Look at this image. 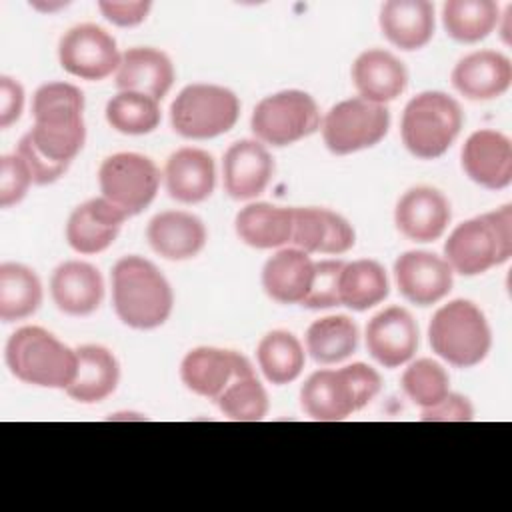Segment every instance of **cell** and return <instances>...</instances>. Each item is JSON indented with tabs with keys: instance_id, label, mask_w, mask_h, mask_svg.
<instances>
[{
	"instance_id": "6da1fadb",
	"label": "cell",
	"mask_w": 512,
	"mask_h": 512,
	"mask_svg": "<svg viewBox=\"0 0 512 512\" xmlns=\"http://www.w3.org/2000/svg\"><path fill=\"white\" fill-rule=\"evenodd\" d=\"M112 304L122 324L134 330H154L170 318L174 292L156 264L128 254L112 268Z\"/></svg>"
},
{
	"instance_id": "7a4b0ae2",
	"label": "cell",
	"mask_w": 512,
	"mask_h": 512,
	"mask_svg": "<svg viewBox=\"0 0 512 512\" xmlns=\"http://www.w3.org/2000/svg\"><path fill=\"white\" fill-rule=\"evenodd\" d=\"M382 388L380 374L354 362L338 370H316L300 388L302 410L318 422H340L368 406Z\"/></svg>"
},
{
	"instance_id": "3957f363",
	"label": "cell",
	"mask_w": 512,
	"mask_h": 512,
	"mask_svg": "<svg viewBox=\"0 0 512 512\" xmlns=\"http://www.w3.org/2000/svg\"><path fill=\"white\" fill-rule=\"evenodd\" d=\"M512 256V206L504 204L458 224L444 242V260L452 272L478 276Z\"/></svg>"
},
{
	"instance_id": "277c9868",
	"label": "cell",
	"mask_w": 512,
	"mask_h": 512,
	"mask_svg": "<svg viewBox=\"0 0 512 512\" xmlns=\"http://www.w3.org/2000/svg\"><path fill=\"white\" fill-rule=\"evenodd\" d=\"M6 366L14 378L38 388L66 390L78 368L76 350L40 326H22L6 342Z\"/></svg>"
},
{
	"instance_id": "5b68a950",
	"label": "cell",
	"mask_w": 512,
	"mask_h": 512,
	"mask_svg": "<svg viewBox=\"0 0 512 512\" xmlns=\"http://www.w3.org/2000/svg\"><path fill=\"white\" fill-rule=\"evenodd\" d=\"M428 342L444 362L456 368H472L488 356L492 330L484 312L472 300L456 298L434 312Z\"/></svg>"
},
{
	"instance_id": "8992f818",
	"label": "cell",
	"mask_w": 512,
	"mask_h": 512,
	"mask_svg": "<svg viewBox=\"0 0 512 512\" xmlns=\"http://www.w3.org/2000/svg\"><path fill=\"white\" fill-rule=\"evenodd\" d=\"M464 124L460 104L440 90L416 94L402 112L400 136L406 150L420 160L440 158Z\"/></svg>"
},
{
	"instance_id": "52a82bcc",
	"label": "cell",
	"mask_w": 512,
	"mask_h": 512,
	"mask_svg": "<svg viewBox=\"0 0 512 512\" xmlns=\"http://www.w3.org/2000/svg\"><path fill=\"white\" fill-rule=\"evenodd\" d=\"M238 116V96L218 84H188L170 104V124L176 134L188 140H208L226 134L234 128Z\"/></svg>"
},
{
	"instance_id": "ba28073f",
	"label": "cell",
	"mask_w": 512,
	"mask_h": 512,
	"mask_svg": "<svg viewBox=\"0 0 512 512\" xmlns=\"http://www.w3.org/2000/svg\"><path fill=\"white\" fill-rule=\"evenodd\" d=\"M320 110L316 100L304 90H280L262 98L250 118V128L264 146H290L308 138L320 128Z\"/></svg>"
},
{
	"instance_id": "9c48e42d",
	"label": "cell",
	"mask_w": 512,
	"mask_h": 512,
	"mask_svg": "<svg viewBox=\"0 0 512 512\" xmlns=\"http://www.w3.org/2000/svg\"><path fill=\"white\" fill-rule=\"evenodd\" d=\"M390 128V112L384 104L360 96L334 104L322 118L320 130L332 154L346 156L376 146Z\"/></svg>"
},
{
	"instance_id": "30bf717a",
	"label": "cell",
	"mask_w": 512,
	"mask_h": 512,
	"mask_svg": "<svg viewBox=\"0 0 512 512\" xmlns=\"http://www.w3.org/2000/svg\"><path fill=\"white\" fill-rule=\"evenodd\" d=\"M160 178L154 160L138 152H116L104 158L98 168L102 196L128 216H136L152 204Z\"/></svg>"
},
{
	"instance_id": "8fae6325",
	"label": "cell",
	"mask_w": 512,
	"mask_h": 512,
	"mask_svg": "<svg viewBox=\"0 0 512 512\" xmlns=\"http://www.w3.org/2000/svg\"><path fill=\"white\" fill-rule=\"evenodd\" d=\"M120 58L114 36L96 24H76L58 42L60 66L82 80L108 78L118 70Z\"/></svg>"
},
{
	"instance_id": "7c38bea8",
	"label": "cell",
	"mask_w": 512,
	"mask_h": 512,
	"mask_svg": "<svg viewBox=\"0 0 512 512\" xmlns=\"http://www.w3.org/2000/svg\"><path fill=\"white\" fill-rule=\"evenodd\" d=\"M244 376H254V368L244 354L234 350L198 346L186 352L180 362L184 386L210 400H216L230 382Z\"/></svg>"
},
{
	"instance_id": "4fadbf2b",
	"label": "cell",
	"mask_w": 512,
	"mask_h": 512,
	"mask_svg": "<svg viewBox=\"0 0 512 512\" xmlns=\"http://www.w3.org/2000/svg\"><path fill=\"white\" fill-rule=\"evenodd\" d=\"M394 280L408 302L416 306H432L452 290L454 272L438 254L408 250L394 262Z\"/></svg>"
},
{
	"instance_id": "5bb4252c",
	"label": "cell",
	"mask_w": 512,
	"mask_h": 512,
	"mask_svg": "<svg viewBox=\"0 0 512 512\" xmlns=\"http://www.w3.org/2000/svg\"><path fill=\"white\" fill-rule=\"evenodd\" d=\"M452 218L448 198L432 186H412L396 202L394 224L412 242L438 240Z\"/></svg>"
},
{
	"instance_id": "9a60e30c",
	"label": "cell",
	"mask_w": 512,
	"mask_h": 512,
	"mask_svg": "<svg viewBox=\"0 0 512 512\" xmlns=\"http://www.w3.org/2000/svg\"><path fill=\"white\" fill-rule=\"evenodd\" d=\"M462 168L482 188L502 190L512 182V142L506 134L482 128L472 132L462 146Z\"/></svg>"
},
{
	"instance_id": "2e32d148",
	"label": "cell",
	"mask_w": 512,
	"mask_h": 512,
	"mask_svg": "<svg viewBox=\"0 0 512 512\" xmlns=\"http://www.w3.org/2000/svg\"><path fill=\"white\" fill-rule=\"evenodd\" d=\"M222 176L230 198L252 200L268 188L274 176V158L256 138L238 140L224 154Z\"/></svg>"
},
{
	"instance_id": "e0dca14e",
	"label": "cell",
	"mask_w": 512,
	"mask_h": 512,
	"mask_svg": "<svg viewBox=\"0 0 512 512\" xmlns=\"http://www.w3.org/2000/svg\"><path fill=\"white\" fill-rule=\"evenodd\" d=\"M128 214L104 196L78 204L66 222V242L78 254L104 252L118 238Z\"/></svg>"
},
{
	"instance_id": "ac0fdd59",
	"label": "cell",
	"mask_w": 512,
	"mask_h": 512,
	"mask_svg": "<svg viewBox=\"0 0 512 512\" xmlns=\"http://www.w3.org/2000/svg\"><path fill=\"white\" fill-rule=\"evenodd\" d=\"M366 348L384 368L408 364L418 348V326L402 306L380 310L366 326Z\"/></svg>"
},
{
	"instance_id": "d6986e66",
	"label": "cell",
	"mask_w": 512,
	"mask_h": 512,
	"mask_svg": "<svg viewBox=\"0 0 512 512\" xmlns=\"http://www.w3.org/2000/svg\"><path fill=\"white\" fill-rule=\"evenodd\" d=\"M164 184L172 200L198 204L212 196L216 186V164L202 148L184 146L172 152L164 164Z\"/></svg>"
},
{
	"instance_id": "ffe728a7",
	"label": "cell",
	"mask_w": 512,
	"mask_h": 512,
	"mask_svg": "<svg viewBox=\"0 0 512 512\" xmlns=\"http://www.w3.org/2000/svg\"><path fill=\"white\" fill-rule=\"evenodd\" d=\"M146 240L158 256L172 262H182L202 252L208 232L196 214L184 210H164L148 222Z\"/></svg>"
},
{
	"instance_id": "44dd1931",
	"label": "cell",
	"mask_w": 512,
	"mask_h": 512,
	"mask_svg": "<svg viewBox=\"0 0 512 512\" xmlns=\"http://www.w3.org/2000/svg\"><path fill=\"white\" fill-rule=\"evenodd\" d=\"M50 296L60 312L68 316H88L102 304V274L88 262L66 260L52 272Z\"/></svg>"
},
{
	"instance_id": "7402d4cb",
	"label": "cell",
	"mask_w": 512,
	"mask_h": 512,
	"mask_svg": "<svg viewBox=\"0 0 512 512\" xmlns=\"http://www.w3.org/2000/svg\"><path fill=\"white\" fill-rule=\"evenodd\" d=\"M512 84V62L496 50H476L452 70V86L468 100H494Z\"/></svg>"
},
{
	"instance_id": "603a6c76",
	"label": "cell",
	"mask_w": 512,
	"mask_h": 512,
	"mask_svg": "<svg viewBox=\"0 0 512 512\" xmlns=\"http://www.w3.org/2000/svg\"><path fill=\"white\" fill-rule=\"evenodd\" d=\"M174 64L166 52L152 46L128 48L116 70L120 92H136L160 102L174 84Z\"/></svg>"
},
{
	"instance_id": "cb8c5ba5",
	"label": "cell",
	"mask_w": 512,
	"mask_h": 512,
	"mask_svg": "<svg viewBox=\"0 0 512 512\" xmlns=\"http://www.w3.org/2000/svg\"><path fill=\"white\" fill-rule=\"evenodd\" d=\"M352 82L360 98L386 106L406 90L408 70L392 52L368 48L352 64Z\"/></svg>"
},
{
	"instance_id": "d4e9b609",
	"label": "cell",
	"mask_w": 512,
	"mask_h": 512,
	"mask_svg": "<svg viewBox=\"0 0 512 512\" xmlns=\"http://www.w3.org/2000/svg\"><path fill=\"white\" fill-rule=\"evenodd\" d=\"M380 30L400 50H420L434 34V6L428 0H388L380 8Z\"/></svg>"
},
{
	"instance_id": "484cf974",
	"label": "cell",
	"mask_w": 512,
	"mask_h": 512,
	"mask_svg": "<svg viewBox=\"0 0 512 512\" xmlns=\"http://www.w3.org/2000/svg\"><path fill=\"white\" fill-rule=\"evenodd\" d=\"M314 278L310 254L298 248H280L262 268V288L278 304H302Z\"/></svg>"
},
{
	"instance_id": "4316f807",
	"label": "cell",
	"mask_w": 512,
	"mask_h": 512,
	"mask_svg": "<svg viewBox=\"0 0 512 512\" xmlns=\"http://www.w3.org/2000/svg\"><path fill=\"white\" fill-rule=\"evenodd\" d=\"M76 356V376L64 392L80 404H96L106 400L120 382V364L116 356L100 344L78 346Z\"/></svg>"
},
{
	"instance_id": "83f0119b",
	"label": "cell",
	"mask_w": 512,
	"mask_h": 512,
	"mask_svg": "<svg viewBox=\"0 0 512 512\" xmlns=\"http://www.w3.org/2000/svg\"><path fill=\"white\" fill-rule=\"evenodd\" d=\"M294 208L268 202H252L240 208L234 218L238 238L258 250L282 248L292 238Z\"/></svg>"
},
{
	"instance_id": "f1b7e54d",
	"label": "cell",
	"mask_w": 512,
	"mask_h": 512,
	"mask_svg": "<svg viewBox=\"0 0 512 512\" xmlns=\"http://www.w3.org/2000/svg\"><path fill=\"white\" fill-rule=\"evenodd\" d=\"M338 292H340V306H346L356 312L374 308L390 292L384 266L372 258L344 262V268L340 272Z\"/></svg>"
},
{
	"instance_id": "f546056e",
	"label": "cell",
	"mask_w": 512,
	"mask_h": 512,
	"mask_svg": "<svg viewBox=\"0 0 512 512\" xmlns=\"http://www.w3.org/2000/svg\"><path fill=\"white\" fill-rule=\"evenodd\" d=\"M44 292L38 274L18 262L0 264V320L16 322L32 316L42 304Z\"/></svg>"
},
{
	"instance_id": "4dcf8cb0",
	"label": "cell",
	"mask_w": 512,
	"mask_h": 512,
	"mask_svg": "<svg viewBox=\"0 0 512 512\" xmlns=\"http://www.w3.org/2000/svg\"><path fill=\"white\" fill-rule=\"evenodd\" d=\"M358 338V326L352 318L344 314L326 316L308 326L306 352L318 364H338L356 352Z\"/></svg>"
},
{
	"instance_id": "1f68e13d",
	"label": "cell",
	"mask_w": 512,
	"mask_h": 512,
	"mask_svg": "<svg viewBox=\"0 0 512 512\" xmlns=\"http://www.w3.org/2000/svg\"><path fill=\"white\" fill-rule=\"evenodd\" d=\"M256 360L270 384L284 386L302 374L306 352L302 342L292 332L272 330L258 342Z\"/></svg>"
},
{
	"instance_id": "d6a6232c",
	"label": "cell",
	"mask_w": 512,
	"mask_h": 512,
	"mask_svg": "<svg viewBox=\"0 0 512 512\" xmlns=\"http://www.w3.org/2000/svg\"><path fill=\"white\" fill-rule=\"evenodd\" d=\"M500 20L494 0H448L442 6V24L450 38L474 44L484 40Z\"/></svg>"
},
{
	"instance_id": "836d02e7",
	"label": "cell",
	"mask_w": 512,
	"mask_h": 512,
	"mask_svg": "<svg viewBox=\"0 0 512 512\" xmlns=\"http://www.w3.org/2000/svg\"><path fill=\"white\" fill-rule=\"evenodd\" d=\"M34 124L72 126L84 122V94L68 82H46L32 98Z\"/></svg>"
},
{
	"instance_id": "e575fe53",
	"label": "cell",
	"mask_w": 512,
	"mask_h": 512,
	"mask_svg": "<svg viewBox=\"0 0 512 512\" xmlns=\"http://www.w3.org/2000/svg\"><path fill=\"white\" fill-rule=\"evenodd\" d=\"M106 122L120 134H150L160 124V102L136 92H118L106 102Z\"/></svg>"
},
{
	"instance_id": "d590c367",
	"label": "cell",
	"mask_w": 512,
	"mask_h": 512,
	"mask_svg": "<svg viewBox=\"0 0 512 512\" xmlns=\"http://www.w3.org/2000/svg\"><path fill=\"white\" fill-rule=\"evenodd\" d=\"M214 402L220 412L234 422H258L270 408L266 388L260 384L256 374L236 378Z\"/></svg>"
},
{
	"instance_id": "8d00e7d4",
	"label": "cell",
	"mask_w": 512,
	"mask_h": 512,
	"mask_svg": "<svg viewBox=\"0 0 512 512\" xmlns=\"http://www.w3.org/2000/svg\"><path fill=\"white\" fill-rule=\"evenodd\" d=\"M404 394L420 408L434 406L450 392V376L446 368L432 358H418L402 372Z\"/></svg>"
},
{
	"instance_id": "74e56055",
	"label": "cell",
	"mask_w": 512,
	"mask_h": 512,
	"mask_svg": "<svg viewBox=\"0 0 512 512\" xmlns=\"http://www.w3.org/2000/svg\"><path fill=\"white\" fill-rule=\"evenodd\" d=\"M344 268L342 260H320L314 262V278L310 290L300 306L310 310H322L340 306V272Z\"/></svg>"
},
{
	"instance_id": "f35d334b",
	"label": "cell",
	"mask_w": 512,
	"mask_h": 512,
	"mask_svg": "<svg viewBox=\"0 0 512 512\" xmlns=\"http://www.w3.org/2000/svg\"><path fill=\"white\" fill-rule=\"evenodd\" d=\"M292 246L306 254H322L326 242V208H294Z\"/></svg>"
},
{
	"instance_id": "ab89813d",
	"label": "cell",
	"mask_w": 512,
	"mask_h": 512,
	"mask_svg": "<svg viewBox=\"0 0 512 512\" xmlns=\"http://www.w3.org/2000/svg\"><path fill=\"white\" fill-rule=\"evenodd\" d=\"M32 182L30 170L18 154L0 158V206L10 208L24 200Z\"/></svg>"
},
{
	"instance_id": "60d3db41",
	"label": "cell",
	"mask_w": 512,
	"mask_h": 512,
	"mask_svg": "<svg viewBox=\"0 0 512 512\" xmlns=\"http://www.w3.org/2000/svg\"><path fill=\"white\" fill-rule=\"evenodd\" d=\"M16 154L24 160V164H26L28 170H30L32 182L38 184V186H46V184H52V182L60 180V178L66 174V170H68L66 164L52 162V160H48L44 154H40V152L36 150V146L32 144V140H30L28 134H24V136L20 138Z\"/></svg>"
},
{
	"instance_id": "b9f144b4",
	"label": "cell",
	"mask_w": 512,
	"mask_h": 512,
	"mask_svg": "<svg viewBox=\"0 0 512 512\" xmlns=\"http://www.w3.org/2000/svg\"><path fill=\"white\" fill-rule=\"evenodd\" d=\"M474 418L472 402L456 392H448L440 402L434 406L422 408L420 420L422 422H470Z\"/></svg>"
},
{
	"instance_id": "7bdbcfd3",
	"label": "cell",
	"mask_w": 512,
	"mask_h": 512,
	"mask_svg": "<svg viewBox=\"0 0 512 512\" xmlns=\"http://www.w3.org/2000/svg\"><path fill=\"white\" fill-rule=\"evenodd\" d=\"M98 8L108 22H112L120 28H130V26H138L140 22L146 20V16L152 8V2H148V0H132V2L102 0V2H98Z\"/></svg>"
},
{
	"instance_id": "ee69618b",
	"label": "cell",
	"mask_w": 512,
	"mask_h": 512,
	"mask_svg": "<svg viewBox=\"0 0 512 512\" xmlns=\"http://www.w3.org/2000/svg\"><path fill=\"white\" fill-rule=\"evenodd\" d=\"M356 242V232L352 224L338 212L326 208V242L322 254H344Z\"/></svg>"
},
{
	"instance_id": "f6af8a7d",
	"label": "cell",
	"mask_w": 512,
	"mask_h": 512,
	"mask_svg": "<svg viewBox=\"0 0 512 512\" xmlns=\"http://www.w3.org/2000/svg\"><path fill=\"white\" fill-rule=\"evenodd\" d=\"M24 110V88L10 76H0V128H10Z\"/></svg>"
},
{
	"instance_id": "bcb514c9",
	"label": "cell",
	"mask_w": 512,
	"mask_h": 512,
	"mask_svg": "<svg viewBox=\"0 0 512 512\" xmlns=\"http://www.w3.org/2000/svg\"><path fill=\"white\" fill-rule=\"evenodd\" d=\"M66 6V2H58V4H42V2H32V8H36V10H44V12H54V10H58V8H64Z\"/></svg>"
}]
</instances>
